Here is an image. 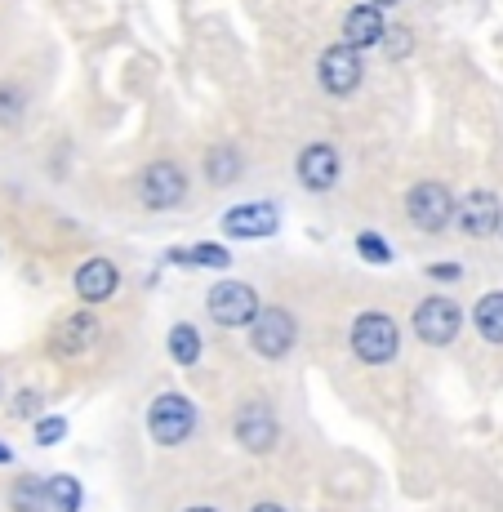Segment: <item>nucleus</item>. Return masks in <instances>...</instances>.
Segmentation results:
<instances>
[{
	"mask_svg": "<svg viewBox=\"0 0 503 512\" xmlns=\"http://www.w3.org/2000/svg\"><path fill=\"white\" fill-rule=\"evenodd\" d=\"M352 352H357L366 366H388L401 352V330L392 317L383 312H366V317L352 321Z\"/></svg>",
	"mask_w": 503,
	"mask_h": 512,
	"instance_id": "nucleus-1",
	"label": "nucleus"
},
{
	"mask_svg": "<svg viewBox=\"0 0 503 512\" xmlns=\"http://www.w3.org/2000/svg\"><path fill=\"white\" fill-rule=\"evenodd\" d=\"M147 428H152L156 446H183L196 428V406L179 392H161L147 410Z\"/></svg>",
	"mask_w": 503,
	"mask_h": 512,
	"instance_id": "nucleus-2",
	"label": "nucleus"
},
{
	"mask_svg": "<svg viewBox=\"0 0 503 512\" xmlns=\"http://www.w3.org/2000/svg\"><path fill=\"white\" fill-rule=\"evenodd\" d=\"M294 317L285 308H259V317H254V326H250V343H254V352L259 357H268V361H281L285 352L294 348Z\"/></svg>",
	"mask_w": 503,
	"mask_h": 512,
	"instance_id": "nucleus-3",
	"label": "nucleus"
},
{
	"mask_svg": "<svg viewBox=\"0 0 503 512\" xmlns=\"http://www.w3.org/2000/svg\"><path fill=\"white\" fill-rule=\"evenodd\" d=\"M459 326H463V317L450 299H423L419 308H414V334H419L428 348H446V343H455Z\"/></svg>",
	"mask_w": 503,
	"mask_h": 512,
	"instance_id": "nucleus-4",
	"label": "nucleus"
},
{
	"mask_svg": "<svg viewBox=\"0 0 503 512\" xmlns=\"http://www.w3.org/2000/svg\"><path fill=\"white\" fill-rule=\"evenodd\" d=\"M210 317L219 326H254L259 317V294L241 281H223L210 290Z\"/></svg>",
	"mask_w": 503,
	"mask_h": 512,
	"instance_id": "nucleus-5",
	"label": "nucleus"
},
{
	"mask_svg": "<svg viewBox=\"0 0 503 512\" xmlns=\"http://www.w3.org/2000/svg\"><path fill=\"white\" fill-rule=\"evenodd\" d=\"M406 210L419 232H441L450 223V214H455V201H450V192L441 183H419V187H410Z\"/></svg>",
	"mask_w": 503,
	"mask_h": 512,
	"instance_id": "nucleus-6",
	"label": "nucleus"
},
{
	"mask_svg": "<svg viewBox=\"0 0 503 512\" xmlns=\"http://www.w3.org/2000/svg\"><path fill=\"white\" fill-rule=\"evenodd\" d=\"M236 441H241V450H250V455H268L276 446V415L263 401H250V406H241V415H236Z\"/></svg>",
	"mask_w": 503,
	"mask_h": 512,
	"instance_id": "nucleus-7",
	"label": "nucleus"
},
{
	"mask_svg": "<svg viewBox=\"0 0 503 512\" xmlns=\"http://www.w3.org/2000/svg\"><path fill=\"white\" fill-rule=\"evenodd\" d=\"M321 85L330 94H352L361 85V49L334 45L321 54Z\"/></svg>",
	"mask_w": 503,
	"mask_h": 512,
	"instance_id": "nucleus-8",
	"label": "nucleus"
},
{
	"mask_svg": "<svg viewBox=\"0 0 503 512\" xmlns=\"http://www.w3.org/2000/svg\"><path fill=\"white\" fill-rule=\"evenodd\" d=\"M143 201L152 205V210H170V205H179L183 201V192H187V179H183V170L179 165H170V161H156L152 170L143 174Z\"/></svg>",
	"mask_w": 503,
	"mask_h": 512,
	"instance_id": "nucleus-9",
	"label": "nucleus"
},
{
	"mask_svg": "<svg viewBox=\"0 0 503 512\" xmlns=\"http://www.w3.org/2000/svg\"><path fill=\"white\" fill-rule=\"evenodd\" d=\"M276 223H281V214H276L272 205H263V201L236 205V210L223 214V232H228V236H241V241H259V236H272Z\"/></svg>",
	"mask_w": 503,
	"mask_h": 512,
	"instance_id": "nucleus-10",
	"label": "nucleus"
},
{
	"mask_svg": "<svg viewBox=\"0 0 503 512\" xmlns=\"http://www.w3.org/2000/svg\"><path fill=\"white\" fill-rule=\"evenodd\" d=\"M499 223H503V201L495 192H472L468 201H463L459 228L468 236H490V232H499Z\"/></svg>",
	"mask_w": 503,
	"mask_h": 512,
	"instance_id": "nucleus-11",
	"label": "nucleus"
},
{
	"mask_svg": "<svg viewBox=\"0 0 503 512\" xmlns=\"http://www.w3.org/2000/svg\"><path fill=\"white\" fill-rule=\"evenodd\" d=\"M299 179H303V187H312V192H325V187H334V179H339V152H334L330 143L303 147Z\"/></svg>",
	"mask_w": 503,
	"mask_h": 512,
	"instance_id": "nucleus-12",
	"label": "nucleus"
},
{
	"mask_svg": "<svg viewBox=\"0 0 503 512\" xmlns=\"http://www.w3.org/2000/svg\"><path fill=\"white\" fill-rule=\"evenodd\" d=\"M98 343V321L90 312H76V317H67L63 326L54 330V352L58 357H85Z\"/></svg>",
	"mask_w": 503,
	"mask_h": 512,
	"instance_id": "nucleus-13",
	"label": "nucleus"
},
{
	"mask_svg": "<svg viewBox=\"0 0 503 512\" xmlns=\"http://www.w3.org/2000/svg\"><path fill=\"white\" fill-rule=\"evenodd\" d=\"M116 285H121V272H116V263H107V259H90L81 272H76V294H81L85 303L112 299Z\"/></svg>",
	"mask_w": 503,
	"mask_h": 512,
	"instance_id": "nucleus-14",
	"label": "nucleus"
},
{
	"mask_svg": "<svg viewBox=\"0 0 503 512\" xmlns=\"http://www.w3.org/2000/svg\"><path fill=\"white\" fill-rule=\"evenodd\" d=\"M374 41H383V14L374 5H357L348 18H343V45L366 49Z\"/></svg>",
	"mask_w": 503,
	"mask_h": 512,
	"instance_id": "nucleus-15",
	"label": "nucleus"
},
{
	"mask_svg": "<svg viewBox=\"0 0 503 512\" xmlns=\"http://www.w3.org/2000/svg\"><path fill=\"white\" fill-rule=\"evenodd\" d=\"M9 508L14 512H45L49 508V486H41L36 477H18L9 490Z\"/></svg>",
	"mask_w": 503,
	"mask_h": 512,
	"instance_id": "nucleus-16",
	"label": "nucleus"
},
{
	"mask_svg": "<svg viewBox=\"0 0 503 512\" xmlns=\"http://www.w3.org/2000/svg\"><path fill=\"white\" fill-rule=\"evenodd\" d=\"M477 330L486 343H503V294H486L477 303Z\"/></svg>",
	"mask_w": 503,
	"mask_h": 512,
	"instance_id": "nucleus-17",
	"label": "nucleus"
},
{
	"mask_svg": "<svg viewBox=\"0 0 503 512\" xmlns=\"http://www.w3.org/2000/svg\"><path fill=\"white\" fill-rule=\"evenodd\" d=\"M49 508L54 512H81V481L67 477V472L49 481Z\"/></svg>",
	"mask_w": 503,
	"mask_h": 512,
	"instance_id": "nucleus-18",
	"label": "nucleus"
},
{
	"mask_svg": "<svg viewBox=\"0 0 503 512\" xmlns=\"http://www.w3.org/2000/svg\"><path fill=\"white\" fill-rule=\"evenodd\" d=\"M170 357L179 361V366H192V361L201 357V334L192 326H174L170 330Z\"/></svg>",
	"mask_w": 503,
	"mask_h": 512,
	"instance_id": "nucleus-19",
	"label": "nucleus"
},
{
	"mask_svg": "<svg viewBox=\"0 0 503 512\" xmlns=\"http://www.w3.org/2000/svg\"><path fill=\"white\" fill-rule=\"evenodd\" d=\"M174 263H205V268H228V250L223 245H196V250H170Z\"/></svg>",
	"mask_w": 503,
	"mask_h": 512,
	"instance_id": "nucleus-20",
	"label": "nucleus"
},
{
	"mask_svg": "<svg viewBox=\"0 0 503 512\" xmlns=\"http://www.w3.org/2000/svg\"><path fill=\"white\" fill-rule=\"evenodd\" d=\"M205 170H210V179H214V183H232L236 174H241V156H236L232 147H219V152H210Z\"/></svg>",
	"mask_w": 503,
	"mask_h": 512,
	"instance_id": "nucleus-21",
	"label": "nucleus"
},
{
	"mask_svg": "<svg viewBox=\"0 0 503 512\" xmlns=\"http://www.w3.org/2000/svg\"><path fill=\"white\" fill-rule=\"evenodd\" d=\"M357 250H361V259H370V263H392V250L374 232H361L357 236Z\"/></svg>",
	"mask_w": 503,
	"mask_h": 512,
	"instance_id": "nucleus-22",
	"label": "nucleus"
},
{
	"mask_svg": "<svg viewBox=\"0 0 503 512\" xmlns=\"http://www.w3.org/2000/svg\"><path fill=\"white\" fill-rule=\"evenodd\" d=\"M63 437H67V419L49 415L36 423V446H54V441H63Z\"/></svg>",
	"mask_w": 503,
	"mask_h": 512,
	"instance_id": "nucleus-23",
	"label": "nucleus"
},
{
	"mask_svg": "<svg viewBox=\"0 0 503 512\" xmlns=\"http://www.w3.org/2000/svg\"><path fill=\"white\" fill-rule=\"evenodd\" d=\"M428 277L446 285V281H459V277H463V268H459V263H432V268H428Z\"/></svg>",
	"mask_w": 503,
	"mask_h": 512,
	"instance_id": "nucleus-24",
	"label": "nucleus"
},
{
	"mask_svg": "<svg viewBox=\"0 0 503 512\" xmlns=\"http://www.w3.org/2000/svg\"><path fill=\"white\" fill-rule=\"evenodd\" d=\"M250 512H285L281 504H259V508H250Z\"/></svg>",
	"mask_w": 503,
	"mask_h": 512,
	"instance_id": "nucleus-25",
	"label": "nucleus"
},
{
	"mask_svg": "<svg viewBox=\"0 0 503 512\" xmlns=\"http://www.w3.org/2000/svg\"><path fill=\"white\" fill-rule=\"evenodd\" d=\"M0 464H9V446H5V441H0Z\"/></svg>",
	"mask_w": 503,
	"mask_h": 512,
	"instance_id": "nucleus-26",
	"label": "nucleus"
},
{
	"mask_svg": "<svg viewBox=\"0 0 503 512\" xmlns=\"http://www.w3.org/2000/svg\"><path fill=\"white\" fill-rule=\"evenodd\" d=\"M370 5H374V9H379V5H397V0H370Z\"/></svg>",
	"mask_w": 503,
	"mask_h": 512,
	"instance_id": "nucleus-27",
	"label": "nucleus"
},
{
	"mask_svg": "<svg viewBox=\"0 0 503 512\" xmlns=\"http://www.w3.org/2000/svg\"><path fill=\"white\" fill-rule=\"evenodd\" d=\"M187 512H214V508H187Z\"/></svg>",
	"mask_w": 503,
	"mask_h": 512,
	"instance_id": "nucleus-28",
	"label": "nucleus"
},
{
	"mask_svg": "<svg viewBox=\"0 0 503 512\" xmlns=\"http://www.w3.org/2000/svg\"><path fill=\"white\" fill-rule=\"evenodd\" d=\"M499 236H503V223H499Z\"/></svg>",
	"mask_w": 503,
	"mask_h": 512,
	"instance_id": "nucleus-29",
	"label": "nucleus"
}]
</instances>
